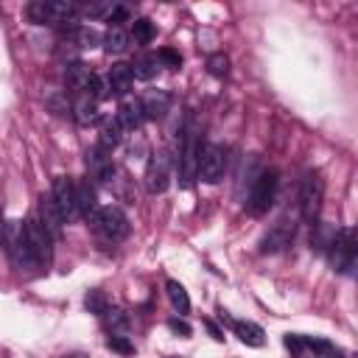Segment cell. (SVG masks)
Returning <instances> with one entry per match:
<instances>
[{"instance_id": "6da1fadb", "label": "cell", "mask_w": 358, "mask_h": 358, "mask_svg": "<svg viewBox=\"0 0 358 358\" xmlns=\"http://www.w3.org/2000/svg\"><path fill=\"white\" fill-rule=\"evenodd\" d=\"M199 126L194 118H188L185 129H182V140H179V157H176V171H179V185L191 188L199 179Z\"/></svg>"}, {"instance_id": "7a4b0ae2", "label": "cell", "mask_w": 358, "mask_h": 358, "mask_svg": "<svg viewBox=\"0 0 358 358\" xmlns=\"http://www.w3.org/2000/svg\"><path fill=\"white\" fill-rule=\"evenodd\" d=\"M322 202H325V179L316 171H308L299 185V213L308 224H316L322 213Z\"/></svg>"}, {"instance_id": "3957f363", "label": "cell", "mask_w": 358, "mask_h": 358, "mask_svg": "<svg viewBox=\"0 0 358 358\" xmlns=\"http://www.w3.org/2000/svg\"><path fill=\"white\" fill-rule=\"evenodd\" d=\"M90 224H93V230H95L101 238H107V241H112V244L129 238V233H132V224H129L126 213H123L120 208H115V205L101 208V210L93 216Z\"/></svg>"}, {"instance_id": "277c9868", "label": "cell", "mask_w": 358, "mask_h": 358, "mask_svg": "<svg viewBox=\"0 0 358 358\" xmlns=\"http://www.w3.org/2000/svg\"><path fill=\"white\" fill-rule=\"evenodd\" d=\"M277 171H260L258 176H255V182H252V188H249V199H247V208H249V213L252 216H263V213H269V208L274 205V199H277Z\"/></svg>"}, {"instance_id": "5b68a950", "label": "cell", "mask_w": 358, "mask_h": 358, "mask_svg": "<svg viewBox=\"0 0 358 358\" xmlns=\"http://www.w3.org/2000/svg\"><path fill=\"white\" fill-rule=\"evenodd\" d=\"M3 244H6V252H9V258L15 260L17 269H34L37 266V260L29 249V241H26V224L9 219L6 230H3Z\"/></svg>"}, {"instance_id": "8992f818", "label": "cell", "mask_w": 358, "mask_h": 358, "mask_svg": "<svg viewBox=\"0 0 358 358\" xmlns=\"http://www.w3.org/2000/svg\"><path fill=\"white\" fill-rule=\"evenodd\" d=\"M224 171H227V151L221 146L210 143L199 159V179L208 185H219L224 179Z\"/></svg>"}, {"instance_id": "52a82bcc", "label": "cell", "mask_w": 358, "mask_h": 358, "mask_svg": "<svg viewBox=\"0 0 358 358\" xmlns=\"http://www.w3.org/2000/svg\"><path fill=\"white\" fill-rule=\"evenodd\" d=\"M171 185V154L168 151H157L148 159L146 168V188L148 194H165Z\"/></svg>"}, {"instance_id": "ba28073f", "label": "cell", "mask_w": 358, "mask_h": 358, "mask_svg": "<svg viewBox=\"0 0 358 358\" xmlns=\"http://www.w3.org/2000/svg\"><path fill=\"white\" fill-rule=\"evenodd\" d=\"M26 241H29V249H31L37 266H42V263L51 260V255H54V249H51L54 235L45 230L42 221H37V219H29L26 221Z\"/></svg>"}, {"instance_id": "9c48e42d", "label": "cell", "mask_w": 358, "mask_h": 358, "mask_svg": "<svg viewBox=\"0 0 358 358\" xmlns=\"http://www.w3.org/2000/svg\"><path fill=\"white\" fill-rule=\"evenodd\" d=\"M355 249H358L355 233L352 230H338L336 233V241L330 247V266H333V272H338V274L350 272V263H352Z\"/></svg>"}, {"instance_id": "30bf717a", "label": "cell", "mask_w": 358, "mask_h": 358, "mask_svg": "<svg viewBox=\"0 0 358 358\" xmlns=\"http://www.w3.org/2000/svg\"><path fill=\"white\" fill-rule=\"evenodd\" d=\"M51 196H54V202L59 205L65 221H70V219L79 213V185H73L70 176H56V179H54Z\"/></svg>"}, {"instance_id": "8fae6325", "label": "cell", "mask_w": 358, "mask_h": 358, "mask_svg": "<svg viewBox=\"0 0 358 358\" xmlns=\"http://www.w3.org/2000/svg\"><path fill=\"white\" fill-rule=\"evenodd\" d=\"M294 241V224L288 219H280L263 238H260V255H274L280 249H286Z\"/></svg>"}, {"instance_id": "7c38bea8", "label": "cell", "mask_w": 358, "mask_h": 358, "mask_svg": "<svg viewBox=\"0 0 358 358\" xmlns=\"http://www.w3.org/2000/svg\"><path fill=\"white\" fill-rule=\"evenodd\" d=\"M40 219H42L45 230H48L54 238H59V235H62V227L68 224L65 216H62V210H59V205L54 202V196H42V199H40Z\"/></svg>"}, {"instance_id": "4fadbf2b", "label": "cell", "mask_w": 358, "mask_h": 358, "mask_svg": "<svg viewBox=\"0 0 358 358\" xmlns=\"http://www.w3.org/2000/svg\"><path fill=\"white\" fill-rule=\"evenodd\" d=\"M79 6L73 0H45V23L48 26H62V23H73Z\"/></svg>"}, {"instance_id": "5bb4252c", "label": "cell", "mask_w": 358, "mask_h": 358, "mask_svg": "<svg viewBox=\"0 0 358 358\" xmlns=\"http://www.w3.org/2000/svg\"><path fill=\"white\" fill-rule=\"evenodd\" d=\"M93 79H95V73H93L84 62H73V65L65 68V81H68V87L76 90V93H90Z\"/></svg>"}, {"instance_id": "9a60e30c", "label": "cell", "mask_w": 358, "mask_h": 358, "mask_svg": "<svg viewBox=\"0 0 358 358\" xmlns=\"http://www.w3.org/2000/svg\"><path fill=\"white\" fill-rule=\"evenodd\" d=\"M143 118H146L143 101H126V104H120V109L115 115V120L120 123L123 132H137L143 126Z\"/></svg>"}, {"instance_id": "2e32d148", "label": "cell", "mask_w": 358, "mask_h": 358, "mask_svg": "<svg viewBox=\"0 0 358 358\" xmlns=\"http://www.w3.org/2000/svg\"><path fill=\"white\" fill-rule=\"evenodd\" d=\"M233 333L247 344V347H263L266 344V333H263V327L260 325H255V322H244V319H233Z\"/></svg>"}, {"instance_id": "e0dca14e", "label": "cell", "mask_w": 358, "mask_h": 358, "mask_svg": "<svg viewBox=\"0 0 358 358\" xmlns=\"http://www.w3.org/2000/svg\"><path fill=\"white\" fill-rule=\"evenodd\" d=\"M87 168L93 171V176L98 179V182H109V179L115 176V165L107 157V151H101V148L87 151Z\"/></svg>"}, {"instance_id": "ac0fdd59", "label": "cell", "mask_w": 358, "mask_h": 358, "mask_svg": "<svg viewBox=\"0 0 358 358\" xmlns=\"http://www.w3.org/2000/svg\"><path fill=\"white\" fill-rule=\"evenodd\" d=\"M107 79H109L112 93H115V95H126V93L132 90V84H134V70H132V65L118 62V65H112V68H109Z\"/></svg>"}, {"instance_id": "d6986e66", "label": "cell", "mask_w": 358, "mask_h": 358, "mask_svg": "<svg viewBox=\"0 0 358 358\" xmlns=\"http://www.w3.org/2000/svg\"><path fill=\"white\" fill-rule=\"evenodd\" d=\"M98 196H95V185L90 182V179H84V182H79V216L93 221V216L98 213Z\"/></svg>"}, {"instance_id": "ffe728a7", "label": "cell", "mask_w": 358, "mask_h": 358, "mask_svg": "<svg viewBox=\"0 0 358 358\" xmlns=\"http://www.w3.org/2000/svg\"><path fill=\"white\" fill-rule=\"evenodd\" d=\"M73 115L79 123H95L98 120V101L90 95V93H79L76 101H73Z\"/></svg>"}, {"instance_id": "44dd1931", "label": "cell", "mask_w": 358, "mask_h": 358, "mask_svg": "<svg viewBox=\"0 0 358 358\" xmlns=\"http://www.w3.org/2000/svg\"><path fill=\"white\" fill-rule=\"evenodd\" d=\"M305 352H311V358H347L341 347L316 336H305Z\"/></svg>"}, {"instance_id": "7402d4cb", "label": "cell", "mask_w": 358, "mask_h": 358, "mask_svg": "<svg viewBox=\"0 0 358 358\" xmlns=\"http://www.w3.org/2000/svg\"><path fill=\"white\" fill-rule=\"evenodd\" d=\"M168 104H171V95H168V93H162V90H151V93L143 98V112H146V118L159 120V118H165Z\"/></svg>"}, {"instance_id": "603a6c76", "label": "cell", "mask_w": 358, "mask_h": 358, "mask_svg": "<svg viewBox=\"0 0 358 358\" xmlns=\"http://www.w3.org/2000/svg\"><path fill=\"white\" fill-rule=\"evenodd\" d=\"M104 325H107L109 336H126L129 327H132V319H129V313L123 308H109L104 313Z\"/></svg>"}, {"instance_id": "cb8c5ba5", "label": "cell", "mask_w": 358, "mask_h": 358, "mask_svg": "<svg viewBox=\"0 0 358 358\" xmlns=\"http://www.w3.org/2000/svg\"><path fill=\"white\" fill-rule=\"evenodd\" d=\"M165 291H168V299H171V305L179 311V313H191V297H188V291H185V286L179 283V280H168L165 283Z\"/></svg>"}, {"instance_id": "d4e9b609", "label": "cell", "mask_w": 358, "mask_h": 358, "mask_svg": "<svg viewBox=\"0 0 358 358\" xmlns=\"http://www.w3.org/2000/svg\"><path fill=\"white\" fill-rule=\"evenodd\" d=\"M132 70H134V79L148 81V79H154L157 70H159V56H157V54H143V56L134 59Z\"/></svg>"}, {"instance_id": "484cf974", "label": "cell", "mask_w": 358, "mask_h": 358, "mask_svg": "<svg viewBox=\"0 0 358 358\" xmlns=\"http://www.w3.org/2000/svg\"><path fill=\"white\" fill-rule=\"evenodd\" d=\"M129 48V34L120 26H109V31L104 34V51L107 54H123Z\"/></svg>"}, {"instance_id": "4316f807", "label": "cell", "mask_w": 358, "mask_h": 358, "mask_svg": "<svg viewBox=\"0 0 358 358\" xmlns=\"http://www.w3.org/2000/svg\"><path fill=\"white\" fill-rule=\"evenodd\" d=\"M123 129H120V123L118 120H109L104 129H101V137H98V148L101 151H107V154H112V148H118L120 146V134Z\"/></svg>"}, {"instance_id": "83f0119b", "label": "cell", "mask_w": 358, "mask_h": 358, "mask_svg": "<svg viewBox=\"0 0 358 358\" xmlns=\"http://www.w3.org/2000/svg\"><path fill=\"white\" fill-rule=\"evenodd\" d=\"M313 227H316V235L311 238L313 249H319V252H330V247H333V241H336V233H338V230H333V227H327V224H313Z\"/></svg>"}, {"instance_id": "f1b7e54d", "label": "cell", "mask_w": 358, "mask_h": 358, "mask_svg": "<svg viewBox=\"0 0 358 358\" xmlns=\"http://www.w3.org/2000/svg\"><path fill=\"white\" fill-rule=\"evenodd\" d=\"M84 308L90 311V313H95V316H101L104 319V313L109 311V299H107V294L104 291H87V297H84Z\"/></svg>"}, {"instance_id": "f546056e", "label": "cell", "mask_w": 358, "mask_h": 358, "mask_svg": "<svg viewBox=\"0 0 358 358\" xmlns=\"http://www.w3.org/2000/svg\"><path fill=\"white\" fill-rule=\"evenodd\" d=\"M154 23L151 20H146V17H140V20H132V37L140 42V45H148L151 40H154Z\"/></svg>"}, {"instance_id": "4dcf8cb0", "label": "cell", "mask_w": 358, "mask_h": 358, "mask_svg": "<svg viewBox=\"0 0 358 358\" xmlns=\"http://www.w3.org/2000/svg\"><path fill=\"white\" fill-rule=\"evenodd\" d=\"M76 45L79 48H95V45H104V40L98 37V31L95 29H90V26H79L76 29Z\"/></svg>"}, {"instance_id": "1f68e13d", "label": "cell", "mask_w": 358, "mask_h": 358, "mask_svg": "<svg viewBox=\"0 0 358 358\" xmlns=\"http://www.w3.org/2000/svg\"><path fill=\"white\" fill-rule=\"evenodd\" d=\"M208 70H210L216 79H224V76L230 73V59H227L224 54H213V56L208 59Z\"/></svg>"}, {"instance_id": "d6a6232c", "label": "cell", "mask_w": 358, "mask_h": 358, "mask_svg": "<svg viewBox=\"0 0 358 358\" xmlns=\"http://www.w3.org/2000/svg\"><path fill=\"white\" fill-rule=\"evenodd\" d=\"M90 95H93L95 101H104V98H109V95H112V84H109V79H104V76H95V79H93V84H90Z\"/></svg>"}, {"instance_id": "836d02e7", "label": "cell", "mask_w": 358, "mask_h": 358, "mask_svg": "<svg viewBox=\"0 0 358 358\" xmlns=\"http://www.w3.org/2000/svg\"><path fill=\"white\" fill-rule=\"evenodd\" d=\"M107 347H109L112 352H120V355H132V352H134V344H132L126 336H109V338H107Z\"/></svg>"}, {"instance_id": "e575fe53", "label": "cell", "mask_w": 358, "mask_h": 358, "mask_svg": "<svg viewBox=\"0 0 358 358\" xmlns=\"http://www.w3.org/2000/svg\"><path fill=\"white\" fill-rule=\"evenodd\" d=\"M157 56H159V65H165V68H171V70H179V68H182V56H179L173 48H162Z\"/></svg>"}, {"instance_id": "d590c367", "label": "cell", "mask_w": 358, "mask_h": 358, "mask_svg": "<svg viewBox=\"0 0 358 358\" xmlns=\"http://www.w3.org/2000/svg\"><path fill=\"white\" fill-rule=\"evenodd\" d=\"M168 330H171V333H176L179 338H191V336H194L191 325H188L185 319H179V316H171V319H168Z\"/></svg>"}, {"instance_id": "8d00e7d4", "label": "cell", "mask_w": 358, "mask_h": 358, "mask_svg": "<svg viewBox=\"0 0 358 358\" xmlns=\"http://www.w3.org/2000/svg\"><path fill=\"white\" fill-rule=\"evenodd\" d=\"M286 347L294 352V355H302L305 352V336L302 333H286Z\"/></svg>"}, {"instance_id": "74e56055", "label": "cell", "mask_w": 358, "mask_h": 358, "mask_svg": "<svg viewBox=\"0 0 358 358\" xmlns=\"http://www.w3.org/2000/svg\"><path fill=\"white\" fill-rule=\"evenodd\" d=\"M202 325H205V327L210 330V336H213L216 341H224V330H221V327H219V325H216L213 319H202Z\"/></svg>"}, {"instance_id": "f35d334b", "label": "cell", "mask_w": 358, "mask_h": 358, "mask_svg": "<svg viewBox=\"0 0 358 358\" xmlns=\"http://www.w3.org/2000/svg\"><path fill=\"white\" fill-rule=\"evenodd\" d=\"M48 104H51V109H54L56 115H65V112H68V104H62V98H59V95H51V98H48Z\"/></svg>"}, {"instance_id": "ab89813d", "label": "cell", "mask_w": 358, "mask_h": 358, "mask_svg": "<svg viewBox=\"0 0 358 358\" xmlns=\"http://www.w3.org/2000/svg\"><path fill=\"white\" fill-rule=\"evenodd\" d=\"M350 274L358 280V249H355V255H352V263H350Z\"/></svg>"}, {"instance_id": "60d3db41", "label": "cell", "mask_w": 358, "mask_h": 358, "mask_svg": "<svg viewBox=\"0 0 358 358\" xmlns=\"http://www.w3.org/2000/svg\"><path fill=\"white\" fill-rule=\"evenodd\" d=\"M65 358H84L81 352H70V355H65Z\"/></svg>"}, {"instance_id": "b9f144b4", "label": "cell", "mask_w": 358, "mask_h": 358, "mask_svg": "<svg viewBox=\"0 0 358 358\" xmlns=\"http://www.w3.org/2000/svg\"><path fill=\"white\" fill-rule=\"evenodd\" d=\"M168 358H179V355H168Z\"/></svg>"}, {"instance_id": "7bdbcfd3", "label": "cell", "mask_w": 358, "mask_h": 358, "mask_svg": "<svg viewBox=\"0 0 358 358\" xmlns=\"http://www.w3.org/2000/svg\"><path fill=\"white\" fill-rule=\"evenodd\" d=\"M355 358H358V355H355Z\"/></svg>"}]
</instances>
